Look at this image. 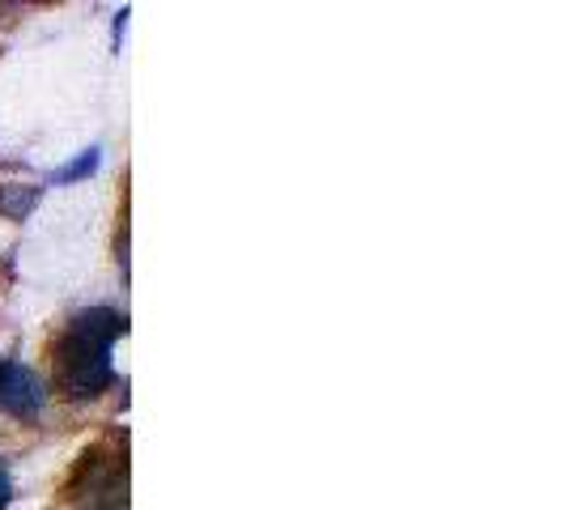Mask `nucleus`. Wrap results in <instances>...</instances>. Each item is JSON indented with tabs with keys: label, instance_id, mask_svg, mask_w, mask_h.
<instances>
[{
	"label": "nucleus",
	"instance_id": "nucleus-1",
	"mask_svg": "<svg viewBox=\"0 0 565 510\" xmlns=\"http://www.w3.org/2000/svg\"><path fill=\"white\" fill-rule=\"evenodd\" d=\"M124 332H128V323L111 307H89V311L73 315L52 344V370H56L60 392L68 400L103 396L115 379L111 349Z\"/></svg>",
	"mask_w": 565,
	"mask_h": 510
},
{
	"label": "nucleus",
	"instance_id": "nucleus-2",
	"mask_svg": "<svg viewBox=\"0 0 565 510\" xmlns=\"http://www.w3.org/2000/svg\"><path fill=\"white\" fill-rule=\"evenodd\" d=\"M68 502L77 510H119L128 502V459L115 451H85L68 481Z\"/></svg>",
	"mask_w": 565,
	"mask_h": 510
},
{
	"label": "nucleus",
	"instance_id": "nucleus-3",
	"mask_svg": "<svg viewBox=\"0 0 565 510\" xmlns=\"http://www.w3.org/2000/svg\"><path fill=\"white\" fill-rule=\"evenodd\" d=\"M43 408H47L43 379L22 362H4L0 366V413H9L18 422H34Z\"/></svg>",
	"mask_w": 565,
	"mask_h": 510
},
{
	"label": "nucleus",
	"instance_id": "nucleus-4",
	"mask_svg": "<svg viewBox=\"0 0 565 510\" xmlns=\"http://www.w3.org/2000/svg\"><path fill=\"white\" fill-rule=\"evenodd\" d=\"M98 162H103V149H98V145H89V149H82L68 167H60L52 179H56V183H82V179H89V174L98 170Z\"/></svg>",
	"mask_w": 565,
	"mask_h": 510
},
{
	"label": "nucleus",
	"instance_id": "nucleus-5",
	"mask_svg": "<svg viewBox=\"0 0 565 510\" xmlns=\"http://www.w3.org/2000/svg\"><path fill=\"white\" fill-rule=\"evenodd\" d=\"M39 204V188H0V213H9V217H26L30 209Z\"/></svg>",
	"mask_w": 565,
	"mask_h": 510
},
{
	"label": "nucleus",
	"instance_id": "nucleus-6",
	"mask_svg": "<svg viewBox=\"0 0 565 510\" xmlns=\"http://www.w3.org/2000/svg\"><path fill=\"white\" fill-rule=\"evenodd\" d=\"M13 502V477H9V464L0 459V510Z\"/></svg>",
	"mask_w": 565,
	"mask_h": 510
}]
</instances>
